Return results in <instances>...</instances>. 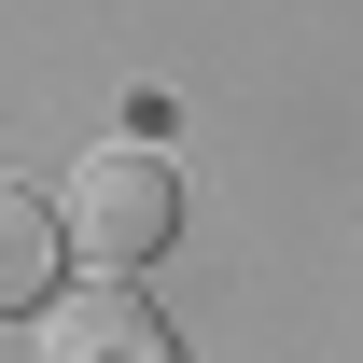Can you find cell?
<instances>
[{
    "instance_id": "cell-1",
    "label": "cell",
    "mask_w": 363,
    "mask_h": 363,
    "mask_svg": "<svg viewBox=\"0 0 363 363\" xmlns=\"http://www.w3.org/2000/svg\"><path fill=\"white\" fill-rule=\"evenodd\" d=\"M70 252L84 266H154L182 238V168L154 154V140H98V154H70Z\"/></svg>"
},
{
    "instance_id": "cell-2",
    "label": "cell",
    "mask_w": 363,
    "mask_h": 363,
    "mask_svg": "<svg viewBox=\"0 0 363 363\" xmlns=\"http://www.w3.org/2000/svg\"><path fill=\"white\" fill-rule=\"evenodd\" d=\"M43 363H182V335L140 308L126 279H84L70 308H43Z\"/></svg>"
},
{
    "instance_id": "cell-3",
    "label": "cell",
    "mask_w": 363,
    "mask_h": 363,
    "mask_svg": "<svg viewBox=\"0 0 363 363\" xmlns=\"http://www.w3.org/2000/svg\"><path fill=\"white\" fill-rule=\"evenodd\" d=\"M56 266H70V224H56V196H28V182H0V321L43 308Z\"/></svg>"
}]
</instances>
